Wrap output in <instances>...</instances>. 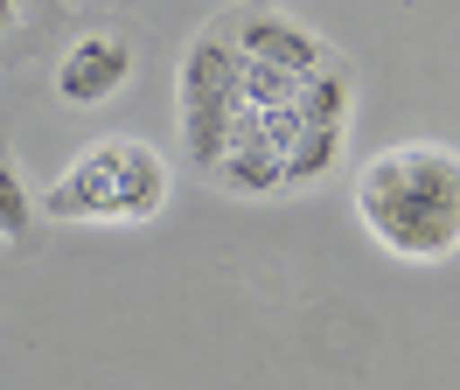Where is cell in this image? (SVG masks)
I'll list each match as a JSON object with an SVG mask.
<instances>
[{
	"label": "cell",
	"mask_w": 460,
	"mask_h": 390,
	"mask_svg": "<svg viewBox=\"0 0 460 390\" xmlns=\"http://www.w3.org/2000/svg\"><path fill=\"white\" fill-rule=\"evenodd\" d=\"M244 119V91H237V49L224 35H202L189 63H181V139H189V161L209 167L230 154V133Z\"/></svg>",
	"instance_id": "3"
},
{
	"label": "cell",
	"mask_w": 460,
	"mask_h": 390,
	"mask_svg": "<svg viewBox=\"0 0 460 390\" xmlns=\"http://www.w3.org/2000/svg\"><path fill=\"white\" fill-rule=\"evenodd\" d=\"M29 230H35V209H29V189H22V174L0 161V237L7 244H29Z\"/></svg>",
	"instance_id": "6"
},
{
	"label": "cell",
	"mask_w": 460,
	"mask_h": 390,
	"mask_svg": "<svg viewBox=\"0 0 460 390\" xmlns=\"http://www.w3.org/2000/svg\"><path fill=\"white\" fill-rule=\"evenodd\" d=\"M0 28H14V0H0Z\"/></svg>",
	"instance_id": "7"
},
{
	"label": "cell",
	"mask_w": 460,
	"mask_h": 390,
	"mask_svg": "<svg viewBox=\"0 0 460 390\" xmlns=\"http://www.w3.org/2000/svg\"><path fill=\"white\" fill-rule=\"evenodd\" d=\"M168 202V161L140 139H98L57 174L42 209L57 223H146Z\"/></svg>",
	"instance_id": "2"
},
{
	"label": "cell",
	"mask_w": 460,
	"mask_h": 390,
	"mask_svg": "<svg viewBox=\"0 0 460 390\" xmlns=\"http://www.w3.org/2000/svg\"><path fill=\"white\" fill-rule=\"evenodd\" d=\"M356 217L391 258L439 265L460 251V154L439 139H398L356 167Z\"/></svg>",
	"instance_id": "1"
},
{
	"label": "cell",
	"mask_w": 460,
	"mask_h": 390,
	"mask_svg": "<svg viewBox=\"0 0 460 390\" xmlns=\"http://www.w3.org/2000/svg\"><path fill=\"white\" fill-rule=\"evenodd\" d=\"M230 49L244 56V63L287 70V77H314L321 63H328L321 35H314V28H300V22H287V14H252V22H237Z\"/></svg>",
	"instance_id": "4"
},
{
	"label": "cell",
	"mask_w": 460,
	"mask_h": 390,
	"mask_svg": "<svg viewBox=\"0 0 460 390\" xmlns=\"http://www.w3.org/2000/svg\"><path fill=\"white\" fill-rule=\"evenodd\" d=\"M126 77H133V49H126L119 35H84V42H70L63 63H57L63 105H105Z\"/></svg>",
	"instance_id": "5"
}]
</instances>
